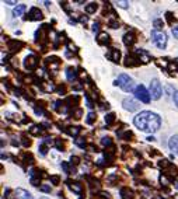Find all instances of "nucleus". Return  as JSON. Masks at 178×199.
<instances>
[{
    "instance_id": "f257e3e1",
    "label": "nucleus",
    "mask_w": 178,
    "mask_h": 199,
    "mask_svg": "<svg viewBox=\"0 0 178 199\" xmlns=\"http://www.w3.org/2000/svg\"><path fill=\"white\" fill-rule=\"evenodd\" d=\"M133 124L136 125V128H139L143 132H149V133H153L158 130L160 125H161V119L160 117L154 112H150V111H142L140 114H137L133 119Z\"/></svg>"
},
{
    "instance_id": "f03ea898",
    "label": "nucleus",
    "mask_w": 178,
    "mask_h": 199,
    "mask_svg": "<svg viewBox=\"0 0 178 199\" xmlns=\"http://www.w3.org/2000/svg\"><path fill=\"white\" fill-rule=\"evenodd\" d=\"M114 84H115V86H119L126 93H129L133 90V80H132V77H129L128 75H119L118 80H115Z\"/></svg>"
},
{
    "instance_id": "7ed1b4c3",
    "label": "nucleus",
    "mask_w": 178,
    "mask_h": 199,
    "mask_svg": "<svg viewBox=\"0 0 178 199\" xmlns=\"http://www.w3.org/2000/svg\"><path fill=\"white\" fill-rule=\"evenodd\" d=\"M151 41H153V43L156 45L157 48L160 49H164L166 45H167V37L161 31H156V30L151 31Z\"/></svg>"
},
{
    "instance_id": "20e7f679",
    "label": "nucleus",
    "mask_w": 178,
    "mask_h": 199,
    "mask_svg": "<svg viewBox=\"0 0 178 199\" xmlns=\"http://www.w3.org/2000/svg\"><path fill=\"white\" fill-rule=\"evenodd\" d=\"M161 93H163V88H161V84L160 81L157 79H153L150 83V97L151 100H158L161 97Z\"/></svg>"
},
{
    "instance_id": "39448f33",
    "label": "nucleus",
    "mask_w": 178,
    "mask_h": 199,
    "mask_svg": "<svg viewBox=\"0 0 178 199\" xmlns=\"http://www.w3.org/2000/svg\"><path fill=\"white\" fill-rule=\"evenodd\" d=\"M135 96L137 100H140L142 102H145V104H147V102H150V94L147 93V90L145 88V86H137L135 90Z\"/></svg>"
},
{
    "instance_id": "423d86ee",
    "label": "nucleus",
    "mask_w": 178,
    "mask_h": 199,
    "mask_svg": "<svg viewBox=\"0 0 178 199\" xmlns=\"http://www.w3.org/2000/svg\"><path fill=\"white\" fill-rule=\"evenodd\" d=\"M122 104H124L125 109H128L129 112H135V111L139 109V105H137V102H136L133 98H125Z\"/></svg>"
},
{
    "instance_id": "0eeeda50",
    "label": "nucleus",
    "mask_w": 178,
    "mask_h": 199,
    "mask_svg": "<svg viewBox=\"0 0 178 199\" xmlns=\"http://www.w3.org/2000/svg\"><path fill=\"white\" fill-rule=\"evenodd\" d=\"M24 66H25V69H27V70H34L38 66L37 58H35L34 55H30V56H27V58H25V60H24Z\"/></svg>"
},
{
    "instance_id": "6e6552de",
    "label": "nucleus",
    "mask_w": 178,
    "mask_h": 199,
    "mask_svg": "<svg viewBox=\"0 0 178 199\" xmlns=\"http://www.w3.org/2000/svg\"><path fill=\"white\" fill-rule=\"evenodd\" d=\"M41 18H42V13L37 7H33L30 10V14L27 17V20H31V21H37V20H41Z\"/></svg>"
},
{
    "instance_id": "1a4fd4ad",
    "label": "nucleus",
    "mask_w": 178,
    "mask_h": 199,
    "mask_svg": "<svg viewBox=\"0 0 178 199\" xmlns=\"http://www.w3.org/2000/svg\"><path fill=\"white\" fill-rule=\"evenodd\" d=\"M168 147H170V150L173 151V153H175V154L178 153V135H174L173 137L170 139Z\"/></svg>"
},
{
    "instance_id": "9d476101",
    "label": "nucleus",
    "mask_w": 178,
    "mask_h": 199,
    "mask_svg": "<svg viewBox=\"0 0 178 199\" xmlns=\"http://www.w3.org/2000/svg\"><path fill=\"white\" fill-rule=\"evenodd\" d=\"M119 56H121V54H119V51L118 49H111L109 51V54H108V58L112 60V62H118L119 60Z\"/></svg>"
},
{
    "instance_id": "9b49d317",
    "label": "nucleus",
    "mask_w": 178,
    "mask_h": 199,
    "mask_svg": "<svg viewBox=\"0 0 178 199\" xmlns=\"http://www.w3.org/2000/svg\"><path fill=\"white\" fill-rule=\"evenodd\" d=\"M17 196H18V199H34L31 194L24 189H17Z\"/></svg>"
},
{
    "instance_id": "f8f14e48",
    "label": "nucleus",
    "mask_w": 178,
    "mask_h": 199,
    "mask_svg": "<svg viewBox=\"0 0 178 199\" xmlns=\"http://www.w3.org/2000/svg\"><path fill=\"white\" fill-rule=\"evenodd\" d=\"M121 196H122V199H132V198H133L132 191L128 189V188H122V189H121Z\"/></svg>"
},
{
    "instance_id": "ddd939ff",
    "label": "nucleus",
    "mask_w": 178,
    "mask_h": 199,
    "mask_svg": "<svg viewBox=\"0 0 178 199\" xmlns=\"http://www.w3.org/2000/svg\"><path fill=\"white\" fill-rule=\"evenodd\" d=\"M108 42H109V35H108V34L101 33L98 35V43L104 45V43H108Z\"/></svg>"
},
{
    "instance_id": "4468645a",
    "label": "nucleus",
    "mask_w": 178,
    "mask_h": 199,
    "mask_svg": "<svg viewBox=\"0 0 178 199\" xmlns=\"http://www.w3.org/2000/svg\"><path fill=\"white\" fill-rule=\"evenodd\" d=\"M21 46L22 42H17V41H10L9 42V49H11V51H20Z\"/></svg>"
},
{
    "instance_id": "2eb2a0df",
    "label": "nucleus",
    "mask_w": 178,
    "mask_h": 199,
    "mask_svg": "<svg viewBox=\"0 0 178 199\" xmlns=\"http://www.w3.org/2000/svg\"><path fill=\"white\" fill-rule=\"evenodd\" d=\"M24 11H25V6H24V4H18L16 9H14L13 14H14V17H20Z\"/></svg>"
},
{
    "instance_id": "dca6fc26",
    "label": "nucleus",
    "mask_w": 178,
    "mask_h": 199,
    "mask_svg": "<svg viewBox=\"0 0 178 199\" xmlns=\"http://www.w3.org/2000/svg\"><path fill=\"white\" fill-rule=\"evenodd\" d=\"M69 187H70V189L73 191V192H76V194H81V187L79 182H73L72 184L70 181H69Z\"/></svg>"
},
{
    "instance_id": "f3484780",
    "label": "nucleus",
    "mask_w": 178,
    "mask_h": 199,
    "mask_svg": "<svg viewBox=\"0 0 178 199\" xmlns=\"http://www.w3.org/2000/svg\"><path fill=\"white\" fill-rule=\"evenodd\" d=\"M124 42L125 45H132V43L135 42V38H133V35H132V33H128V34H125V37H124Z\"/></svg>"
},
{
    "instance_id": "a211bd4d",
    "label": "nucleus",
    "mask_w": 178,
    "mask_h": 199,
    "mask_svg": "<svg viewBox=\"0 0 178 199\" xmlns=\"http://www.w3.org/2000/svg\"><path fill=\"white\" fill-rule=\"evenodd\" d=\"M66 75H67V79L69 80H75L76 77H77V73H76V70L73 67H69L67 72H66Z\"/></svg>"
},
{
    "instance_id": "6ab92c4d",
    "label": "nucleus",
    "mask_w": 178,
    "mask_h": 199,
    "mask_svg": "<svg viewBox=\"0 0 178 199\" xmlns=\"http://www.w3.org/2000/svg\"><path fill=\"white\" fill-rule=\"evenodd\" d=\"M96 10H97V4H96V3H90L88 6H86V11L88 13V14L94 13Z\"/></svg>"
},
{
    "instance_id": "aec40b11",
    "label": "nucleus",
    "mask_w": 178,
    "mask_h": 199,
    "mask_svg": "<svg viewBox=\"0 0 178 199\" xmlns=\"http://www.w3.org/2000/svg\"><path fill=\"white\" fill-rule=\"evenodd\" d=\"M115 121V114H108V115H105V124L107 125H111Z\"/></svg>"
},
{
    "instance_id": "412c9836",
    "label": "nucleus",
    "mask_w": 178,
    "mask_h": 199,
    "mask_svg": "<svg viewBox=\"0 0 178 199\" xmlns=\"http://www.w3.org/2000/svg\"><path fill=\"white\" fill-rule=\"evenodd\" d=\"M75 143L79 146V147H81V149H84V147H86V142H84V139H81V137L75 139Z\"/></svg>"
},
{
    "instance_id": "4be33fe9",
    "label": "nucleus",
    "mask_w": 178,
    "mask_h": 199,
    "mask_svg": "<svg viewBox=\"0 0 178 199\" xmlns=\"http://www.w3.org/2000/svg\"><path fill=\"white\" fill-rule=\"evenodd\" d=\"M41 126H38V125H35V126H33V128H31V129H30V132H31V133L33 135H39L41 133Z\"/></svg>"
},
{
    "instance_id": "5701e85b",
    "label": "nucleus",
    "mask_w": 178,
    "mask_h": 199,
    "mask_svg": "<svg viewBox=\"0 0 178 199\" xmlns=\"http://www.w3.org/2000/svg\"><path fill=\"white\" fill-rule=\"evenodd\" d=\"M67 132H69V135H73V136H76V135L80 132V128H79V126H75V128H70V129H67Z\"/></svg>"
},
{
    "instance_id": "b1692460",
    "label": "nucleus",
    "mask_w": 178,
    "mask_h": 199,
    "mask_svg": "<svg viewBox=\"0 0 178 199\" xmlns=\"http://www.w3.org/2000/svg\"><path fill=\"white\" fill-rule=\"evenodd\" d=\"M62 168L65 170V172H66V174H72V170H70V167H69V164H67V163H66V161H63V163H62Z\"/></svg>"
},
{
    "instance_id": "393cba45",
    "label": "nucleus",
    "mask_w": 178,
    "mask_h": 199,
    "mask_svg": "<svg viewBox=\"0 0 178 199\" xmlns=\"http://www.w3.org/2000/svg\"><path fill=\"white\" fill-rule=\"evenodd\" d=\"M163 25H164V24L161 22V20H156V21H154V28H156V31H158V30H161V28H163Z\"/></svg>"
},
{
    "instance_id": "a878e982",
    "label": "nucleus",
    "mask_w": 178,
    "mask_h": 199,
    "mask_svg": "<svg viewBox=\"0 0 178 199\" xmlns=\"http://www.w3.org/2000/svg\"><path fill=\"white\" fill-rule=\"evenodd\" d=\"M96 119V114L90 112L88 115H87V124H93V121Z\"/></svg>"
},
{
    "instance_id": "bb28decb",
    "label": "nucleus",
    "mask_w": 178,
    "mask_h": 199,
    "mask_svg": "<svg viewBox=\"0 0 178 199\" xmlns=\"http://www.w3.org/2000/svg\"><path fill=\"white\" fill-rule=\"evenodd\" d=\"M101 143H103L104 146H109L111 143H112V140L109 139V137H103V140H101Z\"/></svg>"
},
{
    "instance_id": "cd10ccee",
    "label": "nucleus",
    "mask_w": 178,
    "mask_h": 199,
    "mask_svg": "<svg viewBox=\"0 0 178 199\" xmlns=\"http://www.w3.org/2000/svg\"><path fill=\"white\" fill-rule=\"evenodd\" d=\"M59 179H60V178L58 177V175H52V177H51V181H52V182H54L55 185H58V182H59Z\"/></svg>"
},
{
    "instance_id": "c85d7f7f",
    "label": "nucleus",
    "mask_w": 178,
    "mask_h": 199,
    "mask_svg": "<svg viewBox=\"0 0 178 199\" xmlns=\"http://www.w3.org/2000/svg\"><path fill=\"white\" fill-rule=\"evenodd\" d=\"M39 150H41V154H42V156H45V154H46V146H43V145H41L39 146Z\"/></svg>"
},
{
    "instance_id": "c756f323",
    "label": "nucleus",
    "mask_w": 178,
    "mask_h": 199,
    "mask_svg": "<svg viewBox=\"0 0 178 199\" xmlns=\"http://www.w3.org/2000/svg\"><path fill=\"white\" fill-rule=\"evenodd\" d=\"M166 17H167V21L170 22V24H173V14H171L170 11H168L167 14H166Z\"/></svg>"
},
{
    "instance_id": "7c9ffc66",
    "label": "nucleus",
    "mask_w": 178,
    "mask_h": 199,
    "mask_svg": "<svg viewBox=\"0 0 178 199\" xmlns=\"http://www.w3.org/2000/svg\"><path fill=\"white\" fill-rule=\"evenodd\" d=\"M118 21H109V27L111 28H118Z\"/></svg>"
},
{
    "instance_id": "2f4dec72",
    "label": "nucleus",
    "mask_w": 178,
    "mask_h": 199,
    "mask_svg": "<svg viewBox=\"0 0 178 199\" xmlns=\"http://www.w3.org/2000/svg\"><path fill=\"white\" fill-rule=\"evenodd\" d=\"M174 104L178 107V90L175 93H174Z\"/></svg>"
},
{
    "instance_id": "473e14b6",
    "label": "nucleus",
    "mask_w": 178,
    "mask_h": 199,
    "mask_svg": "<svg viewBox=\"0 0 178 199\" xmlns=\"http://www.w3.org/2000/svg\"><path fill=\"white\" fill-rule=\"evenodd\" d=\"M39 189H41V191H43V192H51V188H49V187H45V185L39 187Z\"/></svg>"
},
{
    "instance_id": "72a5a7b5",
    "label": "nucleus",
    "mask_w": 178,
    "mask_h": 199,
    "mask_svg": "<svg viewBox=\"0 0 178 199\" xmlns=\"http://www.w3.org/2000/svg\"><path fill=\"white\" fill-rule=\"evenodd\" d=\"M173 35L178 39V27H174V28H173Z\"/></svg>"
},
{
    "instance_id": "f704fd0d",
    "label": "nucleus",
    "mask_w": 178,
    "mask_h": 199,
    "mask_svg": "<svg viewBox=\"0 0 178 199\" xmlns=\"http://www.w3.org/2000/svg\"><path fill=\"white\" fill-rule=\"evenodd\" d=\"M118 4L121 6V7H124V9H126V7H128V1H119Z\"/></svg>"
},
{
    "instance_id": "c9c22d12",
    "label": "nucleus",
    "mask_w": 178,
    "mask_h": 199,
    "mask_svg": "<svg viewBox=\"0 0 178 199\" xmlns=\"http://www.w3.org/2000/svg\"><path fill=\"white\" fill-rule=\"evenodd\" d=\"M98 30H100V25H98V24H94V25H93V31H94V33H98Z\"/></svg>"
},
{
    "instance_id": "e433bc0d",
    "label": "nucleus",
    "mask_w": 178,
    "mask_h": 199,
    "mask_svg": "<svg viewBox=\"0 0 178 199\" xmlns=\"http://www.w3.org/2000/svg\"><path fill=\"white\" fill-rule=\"evenodd\" d=\"M72 163H75V164H79V157H72Z\"/></svg>"
},
{
    "instance_id": "4c0bfd02",
    "label": "nucleus",
    "mask_w": 178,
    "mask_h": 199,
    "mask_svg": "<svg viewBox=\"0 0 178 199\" xmlns=\"http://www.w3.org/2000/svg\"><path fill=\"white\" fill-rule=\"evenodd\" d=\"M6 4H16V1H4Z\"/></svg>"
},
{
    "instance_id": "58836bf2",
    "label": "nucleus",
    "mask_w": 178,
    "mask_h": 199,
    "mask_svg": "<svg viewBox=\"0 0 178 199\" xmlns=\"http://www.w3.org/2000/svg\"><path fill=\"white\" fill-rule=\"evenodd\" d=\"M42 199H46V198H42Z\"/></svg>"
}]
</instances>
